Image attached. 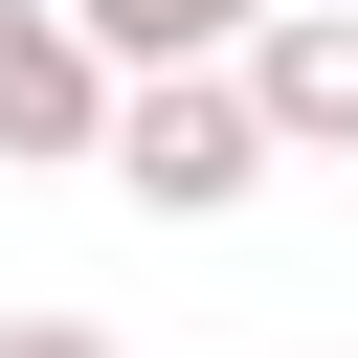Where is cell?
<instances>
[{"instance_id": "1", "label": "cell", "mask_w": 358, "mask_h": 358, "mask_svg": "<svg viewBox=\"0 0 358 358\" xmlns=\"http://www.w3.org/2000/svg\"><path fill=\"white\" fill-rule=\"evenodd\" d=\"M90 179H112L134 224H224V201H268L291 157H268L246 67H134V90H112V134H90Z\"/></svg>"}, {"instance_id": "3", "label": "cell", "mask_w": 358, "mask_h": 358, "mask_svg": "<svg viewBox=\"0 0 358 358\" xmlns=\"http://www.w3.org/2000/svg\"><path fill=\"white\" fill-rule=\"evenodd\" d=\"M224 67H246V112H268V157H358V0H268Z\"/></svg>"}, {"instance_id": "2", "label": "cell", "mask_w": 358, "mask_h": 358, "mask_svg": "<svg viewBox=\"0 0 358 358\" xmlns=\"http://www.w3.org/2000/svg\"><path fill=\"white\" fill-rule=\"evenodd\" d=\"M90 134H112L90 22H67V0H0V179H90Z\"/></svg>"}, {"instance_id": "4", "label": "cell", "mask_w": 358, "mask_h": 358, "mask_svg": "<svg viewBox=\"0 0 358 358\" xmlns=\"http://www.w3.org/2000/svg\"><path fill=\"white\" fill-rule=\"evenodd\" d=\"M67 22H90V67L134 90V67H224V45L268 22V0H67Z\"/></svg>"}, {"instance_id": "5", "label": "cell", "mask_w": 358, "mask_h": 358, "mask_svg": "<svg viewBox=\"0 0 358 358\" xmlns=\"http://www.w3.org/2000/svg\"><path fill=\"white\" fill-rule=\"evenodd\" d=\"M0 358H112V336H90V313H0Z\"/></svg>"}]
</instances>
